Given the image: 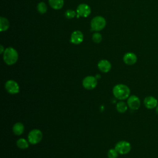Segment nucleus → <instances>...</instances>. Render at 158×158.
<instances>
[{
  "label": "nucleus",
  "mask_w": 158,
  "mask_h": 158,
  "mask_svg": "<svg viewBox=\"0 0 158 158\" xmlns=\"http://www.w3.org/2000/svg\"><path fill=\"white\" fill-rule=\"evenodd\" d=\"M114 96L119 100H124L128 99L130 94V89L127 85L124 84L116 85L112 89Z\"/></svg>",
  "instance_id": "1"
},
{
  "label": "nucleus",
  "mask_w": 158,
  "mask_h": 158,
  "mask_svg": "<svg viewBox=\"0 0 158 158\" xmlns=\"http://www.w3.org/2000/svg\"><path fill=\"white\" fill-rule=\"evenodd\" d=\"M19 55L17 51L12 47L7 48L3 52V59L4 62L11 65L16 63L18 60Z\"/></svg>",
  "instance_id": "2"
},
{
  "label": "nucleus",
  "mask_w": 158,
  "mask_h": 158,
  "mask_svg": "<svg viewBox=\"0 0 158 158\" xmlns=\"http://www.w3.org/2000/svg\"><path fill=\"white\" fill-rule=\"evenodd\" d=\"M106 25L105 19L102 16H96L94 17L91 22V28L94 31L102 30Z\"/></svg>",
  "instance_id": "3"
},
{
  "label": "nucleus",
  "mask_w": 158,
  "mask_h": 158,
  "mask_svg": "<svg viewBox=\"0 0 158 158\" xmlns=\"http://www.w3.org/2000/svg\"><path fill=\"white\" fill-rule=\"evenodd\" d=\"M43 138V133L38 129H33L30 131L28 135V141L31 144L39 143Z\"/></svg>",
  "instance_id": "4"
},
{
  "label": "nucleus",
  "mask_w": 158,
  "mask_h": 158,
  "mask_svg": "<svg viewBox=\"0 0 158 158\" xmlns=\"http://www.w3.org/2000/svg\"><path fill=\"white\" fill-rule=\"evenodd\" d=\"M115 149L120 154H127L131 150V144L127 141H120L115 144Z\"/></svg>",
  "instance_id": "5"
},
{
  "label": "nucleus",
  "mask_w": 158,
  "mask_h": 158,
  "mask_svg": "<svg viewBox=\"0 0 158 158\" xmlns=\"http://www.w3.org/2000/svg\"><path fill=\"white\" fill-rule=\"evenodd\" d=\"M82 85L86 89H93L98 85L97 78L93 76H87L83 80Z\"/></svg>",
  "instance_id": "6"
},
{
  "label": "nucleus",
  "mask_w": 158,
  "mask_h": 158,
  "mask_svg": "<svg viewBox=\"0 0 158 158\" xmlns=\"http://www.w3.org/2000/svg\"><path fill=\"white\" fill-rule=\"evenodd\" d=\"M5 88L6 91L12 94H17L20 91L19 84L13 80H7L5 83Z\"/></svg>",
  "instance_id": "7"
},
{
  "label": "nucleus",
  "mask_w": 158,
  "mask_h": 158,
  "mask_svg": "<svg viewBox=\"0 0 158 158\" xmlns=\"http://www.w3.org/2000/svg\"><path fill=\"white\" fill-rule=\"evenodd\" d=\"M127 105L128 107L131 110H138L141 106L140 99L138 96L135 95L130 96L127 99Z\"/></svg>",
  "instance_id": "8"
},
{
  "label": "nucleus",
  "mask_w": 158,
  "mask_h": 158,
  "mask_svg": "<svg viewBox=\"0 0 158 158\" xmlns=\"http://www.w3.org/2000/svg\"><path fill=\"white\" fill-rule=\"evenodd\" d=\"M77 13L79 17H87L91 13V8L86 4H81L77 7Z\"/></svg>",
  "instance_id": "9"
},
{
  "label": "nucleus",
  "mask_w": 158,
  "mask_h": 158,
  "mask_svg": "<svg viewBox=\"0 0 158 158\" xmlns=\"http://www.w3.org/2000/svg\"><path fill=\"white\" fill-rule=\"evenodd\" d=\"M144 104L147 109H155L158 105V101L154 96H149L144 98Z\"/></svg>",
  "instance_id": "10"
},
{
  "label": "nucleus",
  "mask_w": 158,
  "mask_h": 158,
  "mask_svg": "<svg viewBox=\"0 0 158 158\" xmlns=\"http://www.w3.org/2000/svg\"><path fill=\"white\" fill-rule=\"evenodd\" d=\"M83 40V35L79 30L74 31L70 36V41L74 44H79Z\"/></svg>",
  "instance_id": "11"
},
{
  "label": "nucleus",
  "mask_w": 158,
  "mask_h": 158,
  "mask_svg": "<svg viewBox=\"0 0 158 158\" xmlns=\"http://www.w3.org/2000/svg\"><path fill=\"white\" fill-rule=\"evenodd\" d=\"M123 62L128 65H132L135 64L137 61V56L133 52H127L123 57Z\"/></svg>",
  "instance_id": "12"
},
{
  "label": "nucleus",
  "mask_w": 158,
  "mask_h": 158,
  "mask_svg": "<svg viewBox=\"0 0 158 158\" xmlns=\"http://www.w3.org/2000/svg\"><path fill=\"white\" fill-rule=\"evenodd\" d=\"M98 69L104 73L109 72L111 69V64L110 62L106 59L101 60L98 64Z\"/></svg>",
  "instance_id": "13"
},
{
  "label": "nucleus",
  "mask_w": 158,
  "mask_h": 158,
  "mask_svg": "<svg viewBox=\"0 0 158 158\" xmlns=\"http://www.w3.org/2000/svg\"><path fill=\"white\" fill-rule=\"evenodd\" d=\"M25 127L23 123H20V122H17L16 123H15L12 127V131L13 133L16 135H21L24 131Z\"/></svg>",
  "instance_id": "14"
},
{
  "label": "nucleus",
  "mask_w": 158,
  "mask_h": 158,
  "mask_svg": "<svg viewBox=\"0 0 158 158\" xmlns=\"http://www.w3.org/2000/svg\"><path fill=\"white\" fill-rule=\"evenodd\" d=\"M64 0H49L50 6L56 10L61 9L64 6Z\"/></svg>",
  "instance_id": "15"
},
{
  "label": "nucleus",
  "mask_w": 158,
  "mask_h": 158,
  "mask_svg": "<svg viewBox=\"0 0 158 158\" xmlns=\"http://www.w3.org/2000/svg\"><path fill=\"white\" fill-rule=\"evenodd\" d=\"M9 27V20L3 17H0V30L1 31H6Z\"/></svg>",
  "instance_id": "16"
},
{
  "label": "nucleus",
  "mask_w": 158,
  "mask_h": 158,
  "mask_svg": "<svg viewBox=\"0 0 158 158\" xmlns=\"http://www.w3.org/2000/svg\"><path fill=\"white\" fill-rule=\"evenodd\" d=\"M17 146L18 148L22 149H25L28 148L29 143L24 138H19L17 141Z\"/></svg>",
  "instance_id": "17"
},
{
  "label": "nucleus",
  "mask_w": 158,
  "mask_h": 158,
  "mask_svg": "<svg viewBox=\"0 0 158 158\" xmlns=\"http://www.w3.org/2000/svg\"><path fill=\"white\" fill-rule=\"evenodd\" d=\"M116 109L118 112L124 113L127 110L128 105H127V104L123 101H120L117 104Z\"/></svg>",
  "instance_id": "18"
},
{
  "label": "nucleus",
  "mask_w": 158,
  "mask_h": 158,
  "mask_svg": "<svg viewBox=\"0 0 158 158\" xmlns=\"http://www.w3.org/2000/svg\"><path fill=\"white\" fill-rule=\"evenodd\" d=\"M48 7L46 4L43 2H39L37 6V10L40 14H44L47 11Z\"/></svg>",
  "instance_id": "19"
},
{
  "label": "nucleus",
  "mask_w": 158,
  "mask_h": 158,
  "mask_svg": "<svg viewBox=\"0 0 158 158\" xmlns=\"http://www.w3.org/2000/svg\"><path fill=\"white\" fill-rule=\"evenodd\" d=\"M118 153L115 148L110 149L107 152L108 158H117L118 156Z\"/></svg>",
  "instance_id": "20"
},
{
  "label": "nucleus",
  "mask_w": 158,
  "mask_h": 158,
  "mask_svg": "<svg viewBox=\"0 0 158 158\" xmlns=\"http://www.w3.org/2000/svg\"><path fill=\"white\" fill-rule=\"evenodd\" d=\"M76 15V12L72 9H68L65 12V16L66 18L70 19L73 18Z\"/></svg>",
  "instance_id": "21"
},
{
  "label": "nucleus",
  "mask_w": 158,
  "mask_h": 158,
  "mask_svg": "<svg viewBox=\"0 0 158 158\" xmlns=\"http://www.w3.org/2000/svg\"><path fill=\"white\" fill-rule=\"evenodd\" d=\"M93 41L96 43H99L102 40V36L99 33H95L92 36Z\"/></svg>",
  "instance_id": "22"
},
{
  "label": "nucleus",
  "mask_w": 158,
  "mask_h": 158,
  "mask_svg": "<svg viewBox=\"0 0 158 158\" xmlns=\"http://www.w3.org/2000/svg\"><path fill=\"white\" fill-rule=\"evenodd\" d=\"M0 48H1L0 53H1V54H2V52H4L5 49H4V47H3V46H2V45H1V46H0Z\"/></svg>",
  "instance_id": "23"
},
{
  "label": "nucleus",
  "mask_w": 158,
  "mask_h": 158,
  "mask_svg": "<svg viewBox=\"0 0 158 158\" xmlns=\"http://www.w3.org/2000/svg\"><path fill=\"white\" fill-rule=\"evenodd\" d=\"M155 109H156V114L158 115V105L157 106V107H156Z\"/></svg>",
  "instance_id": "24"
}]
</instances>
